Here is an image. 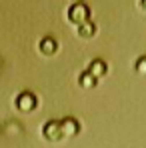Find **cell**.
<instances>
[{
    "instance_id": "cell-1",
    "label": "cell",
    "mask_w": 146,
    "mask_h": 148,
    "mask_svg": "<svg viewBox=\"0 0 146 148\" xmlns=\"http://www.w3.org/2000/svg\"><path fill=\"white\" fill-rule=\"evenodd\" d=\"M68 20L74 22V24H84L90 20V8L84 4V2H76L68 8Z\"/></svg>"
},
{
    "instance_id": "cell-2",
    "label": "cell",
    "mask_w": 146,
    "mask_h": 148,
    "mask_svg": "<svg viewBox=\"0 0 146 148\" xmlns=\"http://www.w3.org/2000/svg\"><path fill=\"white\" fill-rule=\"evenodd\" d=\"M16 108L20 112H32L36 108V96L32 92H22L18 98H16Z\"/></svg>"
},
{
    "instance_id": "cell-3",
    "label": "cell",
    "mask_w": 146,
    "mask_h": 148,
    "mask_svg": "<svg viewBox=\"0 0 146 148\" xmlns=\"http://www.w3.org/2000/svg\"><path fill=\"white\" fill-rule=\"evenodd\" d=\"M44 132V138L46 140H52V142H58L62 138V132H60V120H48L42 128Z\"/></svg>"
},
{
    "instance_id": "cell-4",
    "label": "cell",
    "mask_w": 146,
    "mask_h": 148,
    "mask_svg": "<svg viewBox=\"0 0 146 148\" xmlns=\"http://www.w3.org/2000/svg\"><path fill=\"white\" fill-rule=\"evenodd\" d=\"M60 132H62V138L64 136H76L78 132H80V124H78V120L76 118H64V120H60Z\"/></svg>"
},
{
    "instance_id": "cell-5",
    "label": "cell",
    "mask_w": 146,
    "mask_h": 148,
    "mask_svg": "<svg viewBox=\"0 0 146 148\" xmlns=\"http://www.w3.org/2000/svg\"><path fill=\"white\" fill-rule=\"evenodd\" d=\"M56 50H58V44H56V40H54L52 36H46V38L40 40V52H42L44 56H52Z\"/></svg>"
},
{
    "instance_id": "cell-6",
    "label": "cell",
    "mask_w": 146,
    "mask_h": 148,
    "mask_svg": "<svg viewBox=\"0 0 146 148\" xmlns=\"http://www.w3.org/2000/svg\"><path fill=\"white\" fill-rule=\"evenodd\" d=\"M106 62H102V60H92V64H90V68H88V74L90 76H94V78H102L104 74H106Z\"/></svg>"
},
{
    "instance_id": "cell-7",
    "label": "cell",
    "mask_w": 146,
    "mask_h": 148,
    "mask_svg": "<svg viewBox=\"0 0 146 148\" xmlns=\"http://www.w3.org/2000/svg\"><path fill=\"white\" fill-rule=\"evenodd\" d=\"M96 34V24L94 22H84V24L78 26V36H82V38H92Z\"/></svg>"
},
{
    "instance_id": "cell-8",
    "label": "cell",
    "mask_w": 146,
    "mask_h": 148,
    "mask_svg": "<svg viewBox=\"0 0 146 148\" xmlns=\"http://www.w3.org/2000/svg\"><path fill=\"white\" fill-rule=\"evenodd\" d=\"M78 84H80L82 88L90 90V88H94V86H96V78H94V76H90L88 72H82V74H80V78H78Z\"/></svg>"
},
{
    "instance_id": "cell-9",
    "label": "cell",
    "mask_w": 146,
    "mask_h": 148,
    "mask_svg": "<svg viewBox=\"0 0 146 148\" xmlns=\"http://www.w3.org/2000/svg\"><path fill=\"white\" fill-rule=\"evenodd\" d=\"M136 72L138 74H146V56H140L136 62Z\"/></svg>"
},
{
    "instance_id": "cell-10",
    "label": "cell",
    "mask_w": 146,
    "mask_h": 148,
    "mask_svg": "<svg viewBox=\"0 0 146 148\" xmlns=\"http://www.w3.org/2000/svg\"><path fill=\"white\" fill-rule=\"evenodd\" d=\"M140 6H142V10H146V0H140Z\"/></svg>"
},
{
    "instance_id": "cell-11",
    "label": "cell",
    "mask_w": 146,
    "mask_h": 148,
    "mask_svg": "<svg viewBox=\"0 0 146 148\" xmlns=\"http://www.w3.org/2000/svg\"><path fill=\"white\" fill-rule=\"evenodd\" d=\"M76 2H82V0H74V4H76Z\"/></svg>"
}]
</instances>
